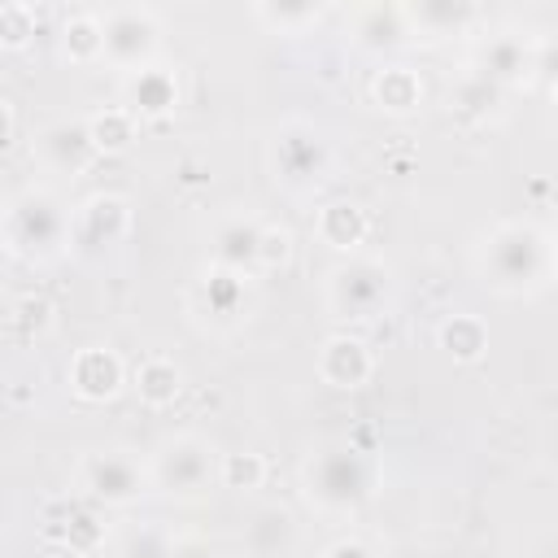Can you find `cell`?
<instances>
[{
  "label": "cell",
  "mask_w": 558,
  "mask_h": 558,
  "mask_svg": "<svg viewBox=\"0 0 558 558\" xmlns=\"http://www.w3.org/2000/svg\"><path fill=\"white\" fill-rule=\"evenodd\" d=\"M497 100H501V87L488 83V78L475 74V70H466V74L449 87V109H453L458 118H466V122L493 118V113H497Z\"/></svg>",
  "instance_id": "cell-23"
},
{
  "label": "cell",
  "mask_w": 558,
  "mask_h": 558,
  "mask_svg": "<svg viewBox=\"0 0 558 558\" xmlns=\"http://www.w3.org/2000/svg\"><path fill=\"white\" fill-rule=\"evenodd\" d=\"M122 105H126L135 118H161V113H170V109L179 105V78H174V70L161 65V61H153V65L126 74V83H122Z\"/></svg>",
  "instance_id": "cell-16"
},
{
  "label": "cell",
  "mask_w": 558,
  "mask_h": 558,
  "mask_svg": "<svg viewBox=\"0 0 558 558\" xmlns=\"http://www.w3.org/2000/svg\"><path fill=\"white\" fill-rule=\"evenodd\" d=\"M371 96H375V105H379L384 113L405 118V113H414V109L423 105V78H418V70H410V65H384V70L371 78Z\"/></svg>",
  "instance_id": "cell-21"
},
{
  "label": "cell",
  "mask_w": 558,
  "mask_h": 558,
  "mask_svg": "<svg viewBox=\"0 0 558 558\" xmlns=\"http://www.w3.org/2000/svg\"><path fill=\"white\" fill-rule=\"evenodd\" d=\"M262 480H266V458H262V453L235 449V453H222V458H218V484H222V488L248 493V488H262Z\"/></svg>",
  "instance_id": "cell-29"
},
{
  "label": "cell",
  "mask_w": 558,
  "mask_h": 558,
  "mask_svg": "<svg viewBox=\"0 0 558 558\" xmlns=\"http://www.w3.org/2000/svg\"><path fill=\"white\" fill-rule=\"evenodd\" d=\"M549 92H554V100H558V61L549 65Z\"/></svg>",
  "instance_id": "cell-37"
},
{
  "label": "cell",
  "mask_w": 558,
  "mask_h": 558,
  "mask_svg": "<svg viewBox=\"0 0 558 558\" xmlns=\"http://www.w3.org/2000/svg\"><path fill=\"white\" fill-rule=\"evenodd\" d=\"M35 26H39L35 4H26V0H4L0 4V44L4 48H22L35 35Z\"/></svg>",
  "instance_id": "cell-31"
},
{
  "label": "cell",
  "mask_w": 558,
  "mask_h": 558,
  "mask_svg": "<svg viewBox=\"0 0 558 558\" xmlns=\"http://www.w3.org/2000/svg\"><path fill=\"white\" fill-rule=\"evenodd\" d=\"M296 536H301V527H296L292 510L279 506V501L257 506V510L244 519V532H240V541H244V549H248L253 558H288V554L296 549Z\"/></svg>",
  "instance_id": "cell-15"
},
{
  "label": "cell",
  "mask_w": 558,
  "mask_h": 558,
  "mask_svg": "<svg viewBox=\"0 0 558 558\" xmlns=\"http://www.w3.org/2000/svg\"><path fill=\"white\" fill-rule=\"evenodd\" d=\"M78 488L96 506L126 510L153 488V475H148V462H140L126 449H96L78 462Z\"/></svg>",
  "instance_id": "cell-8"
},
{
  "label": "cell",
  "mask_w": 558,
  "mask_h": 558,
  "mask_svg": "<svg viewBox=\"0 0 558 558\" xmlns=\"http://www.w3.org/2000/svg\"><path fill=\"white\" fill-rule=\"evenodd\" d=\"M262 231H266V222H257L253 214H222L209 227V262L227 266L235 275H253L257 270Z\"/></svg>",
  "instance_id": "cell-11"
},
{
  "label": "cell",
  "mask_w": 558,
  "mask_h": 558,
  "mask_svg": "<svg viewBox=\"0 0 558 558\" xmlns=\"http://www.w3.org/2000/svg\"><path fill=\"white\" fill-rule=\"evenodd\" d=\"M554 275H558V240H554Z\"/></svg>",
  "instance_id": "cell-38"
},
{
  "label": "cell",
  "mask_w": 558,
  "mask_h": 558,
  "mask_svg": "<svg viewBox=\"0 0 558 558\" xmlns=\"http://www.w3.org/2000/svg\"><path fill=\"white\" fill-rule=\"evenodd\" d=\"M87 126H92V140H96L100 157H109V153H126V148L135 144L140 118H135L126 105H105V109L87 113Z\"/></svg>",
  "instance_id": "cell-24"
},
{
  "label": "cell",
  "mask_w": 558,
  "mask_h": 558,
  "mask_svg": "<svg viewBox=\"0 0 558 558\" xmlns=\"http://www.w3.org/2000/svg\"><path fill=\"white\" fill-rule=\"evenodd\" d=\"M35 153H39V161H44L52 174H70V179L87 174L92 161L100 157L87 118H57V122H48V126L35 135Z\"/></svg>",
  "instance_id": "cell-10"
},
{
  "label": "cell",
  "mask_w": 558,
  "mask_h": 558,
  "mask_svg": "<svg viewBox=\"0 0 558 558\" xmlns=\"http://www.w3.org/2000/svg\"><path fill=\"white\" fill-rule=\"evenodd\" d=\"M61 48L74 65H87V61H105V35H100V13H70L65 26H61Z\"/></svg>",
  "instance_id": "cell-25"
},
{
  "label": "cell",
  "mask_w": 558,
  "mask_h": 558,
  "mask_svg": "<svg viewBox=\"0 0 558 558\" xmlns=\"http://www.w3.org/2000/svg\"><path fill=\"white\" fill-rule=\"evenodd\" d=\"M323 558H375V554L366 549V541H357V536H340V541H331V545L323 549Z\"/></svg>",
  "instance_id": "cell-34"
},
{
  "label": "cell",
  "mask_w": 558,
  "mask_h": 558,
  "mask_svg": "<svg viewBox=\"0 0 558 558\" xmlns=\"http://www.w3.org/2000/svg\"><path fill=\"white\" fill-rule=\"evenodd\" d=\"M270 170H275V183H283L292 192H310L331 170V144L323 140V131L314 122L283 118L270 135Z\"/></svg>",
  "instance_id": "cell-5"
},
{
  "label": "cell",
  "mask_w": 558,
  "mask_h": 558,
  "mask_svg": "<svg viewBox=\"0 0 558 558\" xmlns=\"http://www.w3.org/2000/svg\"><path fill=\"white\" fill-rule=\"evenodd\" d=\"M440 349H449L453 362H480L488 349V327L475 314H449L440 323Z\"/></svg>",
  "instance_id": "cell-26"
},
{
  "label": "cell",
  "mask_w": 558,
  "mask_h": 558,
  "mask_svg": "<svg viewBox=\"0 0 558 558\" xmlns=\"http://www.w3.org/2000/svg\"><path fill=\"white\" fill-rule=\"evenodd\" d=\"M52 323H57V310H52V301L48 296H17L13 305H9V336L13 340H22V344H35V340H44L48 331H52Z\"/></svg>",
  "instance_id": "cell-27"
},
{
  "label": "cell",
  "mask_w": 558,
  "mask_h": 558,
  "mask_svg": "<svg viewBox=\"0 0 558 558\" xmlns=\"http://www.w3.org/2000/svg\"><path fill=\"white\" fill-rule=\"evenodd\" d=\"M48 536H61V545L74 549V554H92V549H100L105 527H100V519H96L92 510L70 506L61 523H48Z\"/></svg>",
  "instance_id": "cell-28"
},
{
  "label": "cell",
  "mask_w": 558,
  "mask_h": 558,
  "mask_svg": "<svg viewBox=\"0 0 558 558\" xmlns=\"http://www.w3.org/2000/svg\"><path fill=\"white\" fill-rule=\"evenodd\" d=\"M475 262L484 283L501 296H532L554 279V240L536 222L510 218L480 235Z\"/></svg>",
  "instance_id": "cell-1"
},
{
  "label": "cell",
  "mask_w": 558,
  "mask_h": 558,
  "mask_svg": "<svg viewBox=\"0 0 558 558\" xmlns=\"http://www.w3.org/2000/svg\"><path fill=\"white\" fill-rule=\"evenodd\" d=\"M366 231H371V218H366V209L357 201H331L314 218V235L327 248H340V253H357V244L366 240Z\"/></svg>",
  "instance_id": "cell-20"
},
{
  "label": "cell",
  "mask_w": 558,
  "mask_h": 558,
  "mask_svg": "<svg viewBox=\"0 0 558 558\" xmlns=\"http://www.w3.org/2000/svg\"><path fill=\"white\" fill-rule=\"evenodd\" d=\"M183 392V371L174 357L166 353H148L140 366H135V397L153 410H166L174 397Z\"/></svg>",
  "instance_id": "cell-22"
},
{
  "label": "cell",
  "mask_w": 558,
  "mask_h": 558,
  "mask_svg": "<svg viewBox=\"0 0 558 558\" xmlns=\"http://www.w3.org/2000/svg\"><path fill=\"white\" fill-rule=\"evenodd\" d=\"M170 558H214V549L201 536H174V554Z\"/></svg>",
  "instance_id": "cell-35"
},
{
  "label": "cell",
  "mask_w": 558,
  "mask_h": 558,
  "mask_svg": "<svg viewBox=\"0 0 558 558\" xmlns=\"http://www.w3.org/2000/svg\"><path fill=\"white\" fill-rule=\"evenodd\" d=\"M170 554H174V536L166 527H157V523L135 527L122 541V558H170Z\"/></svg>",
  "instance_id": "cell-32"
},
{
  "label": "cell",
  "mask_w": 558,
  "mask_h": 558,
  "mask_svg": "<svg viewBox=\"0 0 558 558\" xmlns=\"http://www.w3.org/2000/svg\"><path fill=\"white\" fill-rule=\"evenodd\" d=\"M131 235V205L118 192H96L74 209V227H70V248L83 257L109 253L113 244H122Z\"/></svg>",
  "instance_id": "cell-9"
},
{
  "label": "cell",
  "mask_w": 558,
  "mask_h": 558,
  "mask_svg": "<svg viewBox=\"0 0 558 558\" xmlns=\"http://www.w3.org/2000/svg\"><path fill=\"white\" fill-rule=\"evenodd\" d=\"M253 17L266 22V26L279 31V35H292V31L310 26V22H318L323 9H318V4H253Z\"/></svg>",
  "instance_id": "cell-30"
},
{
  "label": "cell",
  "mask_w": 558,
  "mask_h": 558,
  "mask_svg": "<svg viewBox=\"0 0 558 558\" xmlns=\"http://www.w3.org/2000/svg\"><path fill=\"white\" fill-rule=\"evenodd\" d=\"M13 135H17V109H13V100L4 96V100H0V148H9Z\"/></svg>",
  "instance_id": "cell-36"
},
{
  "label": "cell",
  "mask_w": 558,
  "mask_h": 558,
  "mask_svg": "<svg viewBox=\"0 0 558 558\" xmlns=\"http://www.w3.org/2000/svg\"><path fill=\"white\" fill-rule=\"evenodd\" d=\"M148 475H153V488L157 493L179 497V501H192V497H205L209 484H218V453H214V445L205 436L179 432V436H166L153 449Z\"/></svg>",
  "instance_id": "cell-4"
},
{
  "label": "cell",
  "mask_w": 558,
  "mask_h": 558,
  "mask_svg": "<svg viewBox=\"0 0 558 558\" xmlns=\"http://www.w3.org/2000/svg\"><path fill=\"white\" fill-rule=\"evenodd\" d=\"M349 35L357 48L384 52V48H401L405 39H414V26H410L405 4H357L349 9Z\"/></svg>",
  "instance_id": "cell-14"
},
{
  "label": "cell",
  "mask_w": 558,
  "mask_h": 558,
  "mask_svg": "<svg viewBox=\"0 0 558 558\" xmlns=\"http://www.w3.org/2000/svg\"><path fill=\"white\" fill-rule=\"evenodd\" d=\"M392 296V266L371 253H349L327 270V310L336 318H375Z\"/></svg>",
  "instance_id": "cell-6"
},
{
  "label": "cell",
  "mask_w": 558,
  "mask_h": 558,
  "mask_svg": "<svg viewBox=\"0 0 558 558\" xmlns=\"http://www.w3.org/2000/svg\"><path fill=\"white\" fill-rule=\"evenodd\" d=\"M405 13H410L414 35H427V39L462 35L484 17V9L471 0H418V4H405Z\"/></svg>",
  "instance_id": "cell-19"
},
{
  "label": "cell",
  "mask_w": 558,
  "mask_h": 558,
  "mask_svg": "<svg viewBox=\"0 0 558 558\" xmlns=\"http://www.w3.org/2000/svg\"><path fill=\"white\" fill-rule=\"evenodd\" d=\"M288 262H292V231L266 222L262 248H257V270H279V266H288Z\"/></svg>",
  "instance_id": "cell-33"
},
{
  "label": "cell",
  "mask_w": 558,
  "mask_h": 558,
  "mask_svg": "<svg viewBox=\"0 0 558 558\" xmlns=\"http://www.w3.org/2000/svg\"><path fill=\"white\" fill-rule=\"evenodd\" d=\"M244 292H248V275H235L227 266H205L196 279V301L201 314L209 323H240L244 318Z\"/></svg>",
  "instance_id": "cell-17"
},
{
  "label": "cell",
  "mask_w": 558,
  "mask_h": 558,
  "mask_svg": "<svg viewBox=\"0 0 558 558\" xmlns=\"http://www.w3.org/2000/svg\"><path fill=\"white\" fill-rule=\"evenodd\" d=\"M65 379H70V392H74L78 401H92V405H96V401L118 397L126 371H122V357H118L109 344H87V349H78V353L70 357Z\"/></svg>",
  "instance_id": "cell-12"
},
{
  "label": "cell",
  "mask_w": 558,
  "mask_h": 558,
  "mask_svg": "<svg viewBox=\"0 0 558 558\" xmlns=\"http://www.w3.org/2000/svg\"><path fill=\"white\" fill-rule=\"evenodd\" d=\"M74 214L52 187H22L4 201V248L26 262H48L70 248Z\"/></svg>",
  "instance_id": "cell-3"
},
{
  "label": "cell",
  "mask_w": 558,
  "mask_h": 558,
  "mask_svg": "<svg viewBox=\"0 0 558 558\" xmlns=\"http://www.w3.org/2000/svg\"><path fill=\"white\" fill-rule=\"evenodd\" d=\"M375 488V466L366 449H357L349 436L318 440L301 462V493L323 514H353L366 506Z\"/></svg>",
  "instance_id": "cell-2"
},
{
  "label": "cell",
  "mask_w": 558,
  "mask_h": 558,
  "mask_svg": "<svg viewBox=\"0 0 558 558\" xmlns=\"http://www.w3.org/2000/svg\"><path fill=\"white\" fill-rule=\"evenodd\" d=\"M314 366H318V379H323V384H331V388H340V392H353V388H362V384L371 379L375 357H371V344H366L362 336L336 331V336L323 340Z\"/></svg>",
  "instance_id": "cell-13"
},
{
  "label": "cell",
  "mask_w": 558,
  "mask_h": 558,
  "mask_svg": "<svg viewBox=\"0 0 558 558\" xmlns=\"http://www.w3.org/2000/svg\"><path fill=\"white\" fill-rule=\"evenodd\" d=\"M100 35H105V61L113 70H144L153 65L161 48V17L148 4H109L100 9Z\"/></svg>",
  "instance_id": "cell-7"
},
{
  "label": "cell",
  "mask_w": 558,
  "mask_h": 558,
  "mask_svg": "<svg viewBox=\"0 0 558 558\" xmlns=\"http://www.w3.org/2000/svg\"><path fill=\"white\" fill-rule=\"evenodd\" d=\"M475 74H484L497 87H514L532 74V48L519 35H488L475 52Z\"/></svg>",
  "instance_id": "cell-18"
}]
</instances>
